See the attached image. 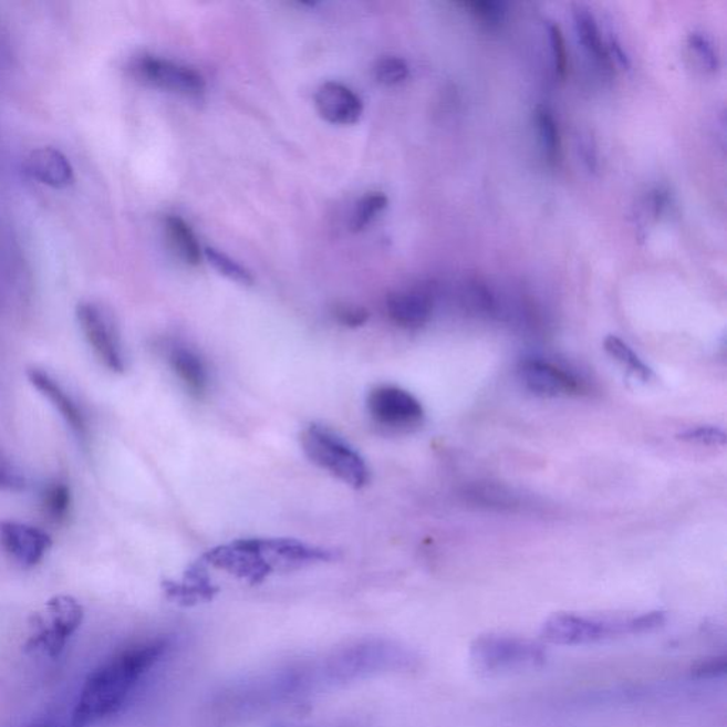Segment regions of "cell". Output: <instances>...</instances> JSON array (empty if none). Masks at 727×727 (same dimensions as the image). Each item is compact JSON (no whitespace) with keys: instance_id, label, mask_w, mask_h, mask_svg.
I'll list each match as a JSON object with an SVG mask.
<instances>
[{"instance_id":"28","label":"cell","mask_w":727,"mask_h":727,"mask_svg":"<svg viewBox=\"0 0 727 727\" xmlns=\"http://www.w3.org/2000/svg\"><path fill=\"white\" fill-rule=\"evenodd\" d=\"M678 438L690 444L720 446L726 444L727 436L718 426L706 425L686 429L678 435Z\"/></svg>"},{"instance_id":"15","label":"cell","mask_w":727,"mask_h":727,"mask_svg":"<svg viewBox=\"0 0 727 727\" xmlns=\"http://www.w3.org/2000/svg\"><path fill=\"white\" fill-rule=\"evenodd\" d=\"M24 169L33 179L48 187L63 189L74 183V169L66 155L52 147L34 149L24 162Z\"/></svg>"},{"instance_id":"19","label":"cell","mask_w":727,"mask_h":727,"mask_svg":"<svg viewBox=\"0 0 727 727\" xmlns=\"http://www.w3.org/2000/svg\"><path fill=\"white\" fill-rule=\"evenodd\" d=\"M164 230L170 249L185 264L198 266L200 263L202 250H200L194 230L183 218L168 215L164 220Z\"/></svg>"},{"instance_id":"2","label":"cell","mask_w":727,"mask_h":727,"mask_svg":"<svg viewBox=\"0 0 727 727\" xmlns=\"http://www.w3.org/2000/svg\"><path fill=\"white\" fill-rule=\"evenodd\" d=\"M173 645L174 640L167 635L152 636L103 662L89 675L80 692L73 724L89 727L118 714L147 676L167 658Z\"/></svg>"},{"instance_id":"33","label":"cell","mask_w":727,"mask_h":727,"mask_svg":"<svg viewBox=\"0 0 727 727\" xmlns=\"http://www.w3.org/2000/svg\"><path fill=\"white\" fill-rule=\"evenodd\" d=\"M577 148H579L581 162H583L585 168L595 174L599 170V149H596L593 135L580 133L577 137Z\"/></svg>"},{"instance_id":"20","label":"cell","mask_w":727,"mask_h":727,"mask_svg":"<svg viewBox=\"0 0 727 727\" xmlns=\"http://www.w3.org/2000/svg\"><path fill=\"white\" fill-rule=\"evenodd\" d=\"M536 127H538L541 148L544 157L551 165L559 162L561 153V138L558 122L553 113L544 105L536 108L534 115Z\"/></svg>"},{"instance_id":"23","label":"cell","mask_w":727,"mask_h":727,"mask_svg":"<svg viewBox=\"0 0 727 727\" xmlns=\"http://www.w3.org/2000/svg\"><path fill=\"white\" fill-rule=\"evenodd\" d=\"M388 199L383 193H370L364 195L355 205L353 215H351L350 228L353 232H361L367 229L373 220L387 208Z\"/></svg>"},{"instance_id":"4","label":"cell","mask_w":727,"mask_h":727,"mask_svg":"<svg viewBox=\"0 0 727 727\" xmlns=\"http://www.w3.org/2000/svg\"><path fill=\"white\" fill-rule=\"evenodd\" d=\"M548 658L543 643L526 636L486 633L476 636L469 645L470 666L485 678L538 669Z\"/></svg>"},{"instance_id":"32","label":"cell","mask_w":727,"mask_h":727,"mask_svg":"<svg viewBox=\"0 0 727 727\" xmlns=\"http://www.w3.org/2000/svg\"><path fill=\"white\" fill-rule=\"evenodd\" d=\"M27 488V479L17 465L0 454V490L20 491Z\"/></svg>"},{"instance_id":"16","label":"cell","mask_w":727,"mask_h":727,"mask_svg":"<svg viewBox=\"0 0 727 727\" xmlns=\"http://www.w3.org/2000/svg\"><path fill=\"white\" fill-rule=\"evenodd\" d=\"M433 312V295L425 290H405V292L391 293L387 298V313L391 322L398 328L408 330L424 328Z\"/></svg>"},{"instance_id":"21","label":"cell","mask_w":727,"mask_h":727,"mask_svg":"<svg viewBox=\"0 0 727 727\" xmlns=\"http://www.w3.org/2000/svg\"><path fill=\"white\" fill-rule=\"evenodd\" d=\"M604 349L611 357L619 361L634 377L644 381V383H648V381L654 378V373H652L648 365L638 357V354L624 340L616 337V335H609L604 340Z\"/></svg>"},{"instance_id":"1","label":"cell","mask_w":727,"mask_h":727,"mask_svg":"<svg viewBox=\"0 0 727 727\" xmlns=\"http://www.w3.org/2000/svg\"><path fill=\"white\" fill-rule=\"evenodd\" d=\"M419 656L404 644L390 640H365L314 658L293 662L278 671L245 682L225 695L228 708H259L303 698L330 686L370 676L418 668Z\"/></svg>"},{"instance_id":"3","label":"cell","mask_w":727,"mask_h":727,"mask_svg":"<svg viewBox=\"0 0 727 727\" xmlns=\"http://www.w3.org/2000/svg\"><path fill=\"white\" fill-rule=\"evenodd\" d=\"M665 624L664 611L613 615L555 613L541 625L540 638L560 646L595 645L655 633Z\"/></svg>"},{"instance_id":"7","label":"cell","mask_w":727,"mask_h":727,"mask_svg":"<svg viewBox=\"0 0 727 727\" xmlns=\"http://www.w3.org/2000/svg\"><path fill=\"white\" fill-rule=\"evenodd\" d=\"M76 315L80 329L98 360L113 373H124L122 339L112 314L97 303L83 302L77 305Z\"/></svg>"},{"instance_id":"30","label":"cell","mask_w":727,"mask_h":727,"mask_svg":"<svg viewBox=\"0 0 727 727\" xmlns=\"http://www.w3.org/2000/svg\"><path fill=\"white\" fill-rule=\"evenodd\" d=\"M334 319L345 328L357 329L368 322L370 313L361 305L341 303L333 308Z\"/></svg>"},{"instance_id":"35","label":"cell","mask_w":727,"mask_h":727,"mask_svg":"<svg viewBox=\"0 0 727 727\" xmlns=\"http://www.w3.org/2000/svg\"><path fill=\"white\" fill-rule=\"evenodd\" d=\"M32 727H53V725L49 724V721H44V724H38V725L32 726Z\"/></svg>"},{"instance_id":"13","label":"cell","mask_w":727,"mask_h":727,"mask_svg":"<svg viewBox=\"0 0 727 727\" xmlns=\"http://www.w3.org/2000/svg\"><path fill=\"white\" fill-rule=\"evenodd\" d=\"M315 107L325 122L351 125L363 114V102L347 85L329 82L315 93Z\"/></svg>"},{"instance_id":"11","label":"cell","mask_w":727,"mask_h":727,"mask_svg":"<svg viewBox=\"0 0 727 727\" xmlns=\"http://www.w3.org/2000/svg\"><path fill=\"white\" fill-rule=\"evenodd\" d=\"M518 373L525 387L540 397L579 395L584 391L583 381L548 360L526 359L519 364Z\"/></svg>"},{"instance_id":"22","label":"cell","mask_w":727,"mask_h":727,"mask_svg":"<svg viewBox=\"0 0 727 727\" xmlns=\"http://www.w3.org/2000/svg\"><path fill=\"white\" fill-rule=\"evenodd\" d=\"M466 496L485 508L511 509L518 505V496L498 485H474L466 490Z\"/></svg>"},{"instance_id":"34","label":"cell","mask_w":727,"mask_h":727,"mask_svg":"<svg viewBox=\"0 0 727 727\" xmlns=\"http://www.w3.org/2000/svg\"><path fill=\"white\" fill-rule=\"evenodd\" d=\"M694 672L698 678H716V676L725 674L726 658L725 656H720V658H712L709 661L702 662L700 665L696 666Z\"/></svg>"},{"instance_id":"9","label":"cell","mask_w":727,"mask_h":727,"mask_svg":"<svg viewBox=\"0 0 727 727\" xmlns=\"http://www.w3.org/2000/svg\"><path fill=\"white\" fill-rule=\"evenodd\" d=\"M371 418L391 429H409L424 419V408L419 401L394 385H380L371 391L367 399Z\"/></svg>"},{"instance_id":"5","label":"cell","mask_w":727,"mask_h":727,"mask_svg":"<svg viewBox=\"0 0 727 727\" xmlns=\"http://www.w3.org/2000/svg\"><path fill=\"white\" fill-rule=\"evenodd\" d=\"M300 440L308 458L334 478L354 489L367 486L370 470L363 456L334 430L312 424L303 430Z\"/></svg>"},{"instance_id":"6","label":"cell","mask_w":727,"mask_h":727,"mask_svg":"<svg viewBox=\"0 0 727 727\" xmlns=\"http://www.w3.org/2000/svg\"><path fill=\"white\" fill-rule=\"evenodd\" d=\"M83 616V606L73 596H53L48 601L43 613L33 616L29 648L56 658L82 625Z\"/></svg>"},{"instance_id":"31","label":"cell","mask_w":727,"mask_h":727,"mask_svg":"<svg viewBox=\"0 0 727 727\" xmlns=\"http://www.w3.org/2000/svg\"><path fill=\"white\" fill-rule=\"evenodd\" d=\"M460 4L470 10V13L475 14L476 18L488 24H498L505 17L503 3L474 0V2H463Z\"/></svg>"},{"instance_id":"10","label":"cell","mask_w":727,"mask_h":727,"mask_svg":"<svg viewBox=\"0 0 727 727\" xmlns=\"http://www.w3.org/2000/svg\"><path fill=\"white\" fill-rule=\"evenodd\" d=\"M207 564L250 581H260L272 573V567L263 558L259 539H243L219 546L204 555Z\"/></svg>"},{"instance_id":"17","label":"cell","mask_w":727,"mask_h":727,"mask_svg":"<svg viewBox=\"0 0 727 727\" xmlns=\"http://www.w3.org/2000/svg\"><path fill=\"white\" fill-rule=\"evenodd\" d=\"M169 364L180 383L194 397L202 398L209 387L207 365L195 351L187 347H174L169 353Z\"/></svg>"},{"instance_id":"25","label":"cell","mask_w":727,"mask_h":727,"mask_svg":"<svg viewBox=\"0 0 727 727\" xmlns=\"http://www.w3.org/2000/svg\"><path fill=\"white\" fill-rule=\"evenodd\" d=\"M205 258L214 266L215 270H218L220 274L232 280V282L243 285L253 284V276L250 274L249 270L228 258L227 255L218 252L217 249H205Z\"/></svg>"},{"instance_id":"12","label":"cell","mask_w":727,"mask_h":727,"mask_svg":"<svg viewBox=\"0 0 727 727\" xmlns=\"http://www.w3.org/2000/svg\"><path fill=\"white\" fill-rule=\"evenodd\" d=\"M0 548L24 569L38 565L52 548V539L43 530L19 521H0Z\"/></svg>"},{"instance_id":"18","label":"cell","mask_w":727,"mask_h":727,"mask_svg":"<svg viewBox=\"0 0 727 727\" xmlns=\"http://www.w3.org/2000/svg\"><path fill=\"white\" fill-rule=\"evenodd\" d=\"M573 18L577 37H579L581 48L584 49L586 56L593 60L601 70L610 72L611 59L609 50H606V44L603 38H601L600 28L596 24L594 14L590 12L589 8L583 7V4H577L573 10Z\"/></svg>"},{"instance_id":"8","label":"cell","mask_w":727,"mask_h":727,"mask_svg":"<svg viewBox=\"0 0 727 727\" xmlns=\"http://www.w3.org/2000/svg\"><path fill=\"white\" fill-rule=\"evenodd\" d=\"M135 77L154 87L184 97L197 98L205 93V79L197 70L157 56H139L132 66Z\"/></svg>"},{"instance_id":"24","label":"cell","mask_w":727,"mask_h":727,"mask_svg":"<svg viewBox=\"0 0 727 727\" xmlns=\"http://www.w3.org/2000/svg\"><path fill=\"white\" fill-rule=\"evenodd\" d=\"M72 506V494L69 486L63 482H53L43 491V509L48 518L54 523H62L67 519Z\"/></svg>"},{"instance_id":"26","label":"cell","mask_w":727,"mask_h":727,"mask_svg":"<svg viewBox=\"0 0 727 727\" xmlns=\"http://www.w3.org/2000/svg\"><path fill=\"white\" fill-rule=\"evenodd\" d=\"M374 76L381 84L397 85L408 79L409 67L405 60L401 58H383L375 64Z\"/></svg>"},{"instance_id":"27","label":"cell","mask_w":727,"mask_h":727,"mask_svg":"<svg viewBox=\"0 0 727 727\" xmlns=\"http://www.w3.org/2000/svg\"><path fill=\"white\" fill-rule=\"evenodd\" d=\"M688 46L699 60L700 66L708 72H716L719 69V56L716 53L714 44L702 33H690Z\"/></svg>"},{"instance_id":"29","label":"cell","mask_w":727,"mask_h":727,"mask_svg":"<svg viewBox=\"0 0 727 727\" xmlns=\"http://www.w3.org/2000/svg\"><path fill=\"white\" fill-rule=\"evenodd\" d=\"M548 33L551 44V54H553L555 76L564 79L567 74V67H569V59H567V49L563 33H561L558 24L553 22H548Z\"/></svg>"},{"instance_id":"14","label":"cell","mask_w":727,"mask_h":727,"mask_svg":"<svg viewBox=\"0 0 727 727\" xmlns=\"http://www.w3.org/2000/svg\"><path fill=\"white\" fill-rule=\"evenodd\" d=\"M28 378L34 388L40 391L50 403L59 411L60 416L70 426V429L79 436L84 438L87 435V425H85L84 415L82 409L79 408L76 401L70 397L66 390L58 383L56 380L44 373V371L32 367L28 370Z\"/></svg>"}]
</instances>
